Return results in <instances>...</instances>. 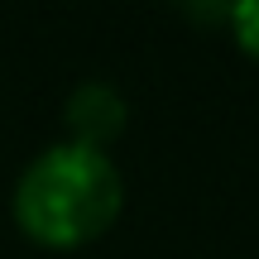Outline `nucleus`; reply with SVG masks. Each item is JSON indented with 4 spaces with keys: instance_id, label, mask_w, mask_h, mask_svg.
<instances>
[{
    "instance_id": "nucleus-1",
    "label": "nucleus",
    "mask_w": 259,
    "mask_h": 259,
    "mask_svg": "<svg viewBox=\"0 0 259 259\" xmlns=\"http://www.w3.org/2000/svg\"><path fill=\"white\" fill-rule=\"evenodd\" d=\"M125 206V178L111 154L58 139L24 163L10 192L19 235L44 250H82L101 240Z\"/></svg>"
},
{
    "instance_id": "nucleus-3",
    "label": "nucleus",
    "mask_w": 259,
    "mask_h": 259,
    "mask_svg": "<svg viewBox=\"0 0 259 259\" xmlns=\"http://www.w3.org/2000/svg\"><path fill=\"white\" fill-rule=\"evenodd\" d=\"M226 24H231V38L259 63V0H240V5H231V10H226Z\"/></svg>"
},
{
    "instance_id": "nucleus-2",
    "label": "nucleus",
    "mask_w": 259,
    "mask_h": 259,
    "mask_svg": "<svg viewBox=\"0 0 259 259\" xmlns=\"http://www.w3.org/2000/svg\"><path fill=\"white\" fill-rule=\"evenodd\" d=\"M125 125H130V106H125L120 87L92 77V82H77L67 92V101H63V130L67 135L63 139L111 154V144L125 135Z\"/></svg>"
}]
</instances>
